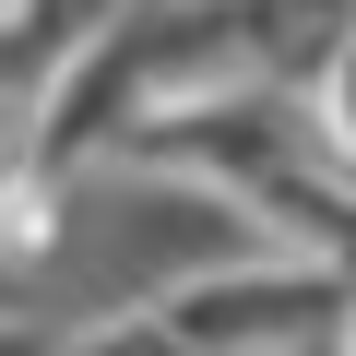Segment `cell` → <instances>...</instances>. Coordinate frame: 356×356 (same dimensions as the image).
Instances as JSON below:
<instances>
[{
    "mask_svg": "<svg viewBox=\"0 0 356 356\" xmlns=\"http://www.w3.org/2000/svg\"><path fill=\"white\" fill-rule=\"evenodd\" d=\"M0 24H13V0H0Z\"/></svg>",
    "mask_w": 356,
    "mask_h": 356,
    "instance_id": "obj_1",
    "label": "cell"
}]
</instances>
